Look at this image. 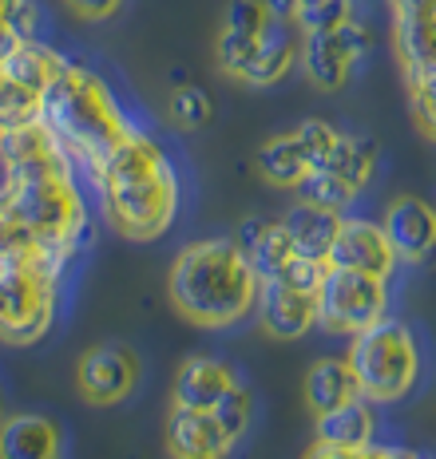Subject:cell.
<instances>
[{
	"mask_svg": "<svg viewBox=\"0 0 436 459\" xmlns=\"http://www.w3.org/2000/svg\"><path fill=\"white\" fill-rule=\"evenodd\" d=\"M258 325L274 341H298L310 329H318V293L293 290L282 281H262L258 293Z\"/></svg>",
	"mask_w": 436,
	"mask_h": 459,
	"instance_id": "e0dca14e",
	"label": "cell"
},
{
	"mask_svg": "<svg viewBox=\"0 0 436 459\" xmlns=\"http://www.w3.org/2000/svg\"><path fill=\"white\" fill-rule=\"evenodd\" d=\"M262 273L234 238H203L175 254L167 298L183 321L198 329H234L258 309Z\"/></svg>",
	"mask_w": 436,
	"mask_h": 459,
	"instance_id": "6da1fadb",
	"label": "cell"
},
{
	"mask_svg": "<svg viewBox=\"0 0 436 459\" xmlns=\"http://www.w3.org/2000/svg\"><path fill=\"white\" fill-rule=\"evenodd\" d=\"M353 16H357L353 0H306L298 24L301 32H334L345 21H353Z\"/></svg>",
	"mask_w": 436,
	"mask_h": 459,
	"instance_id": "4dcf8cb0",
	"label": "cell"
},
{
	"mask_svg": "<svg viewBox=\"0 0 436 459\" xmlns=\"http://www.w3.org/2000/svg\"><path fill=\"white\" fill-rule=\"evenodd\" d=\"M170 119H175L183 131H203L206 123L214 119L211 95L203 88H195V83H179V88L170 91Z\"/></svg>",
	"mask_w": 436,
	"mask_h": 459,
	"instance_id": "f1b7e54d",
	"label": "cell"
},
{
	"mask_svg": "<svg viewBox=\"0 0 436 459\" xmlns=\"http://www.w3.org/2000/svg\"><path fill=\"white\" fill-rule=\"evenodd\" d=\"M239 242H242V250L250 254V262L258 265L262 281H282V285H293V290L318 293L329 262H318V257L301 254L282 222L250 218V222L239 230Z\"/></svg>",
	"mask_w": 436,
	"mask_h": 459,
	"instance_id": "9c48e42d",
	"label": "cell"
},
{
	"mask_svg": "<svg viewBox=\"0 0 436 459\" xmlns=\"http://www.w3.org/2000/svg\"><path fill=\"white\" fill-rule=\"evenodd\" d=\"M214 416L222 420V428L231 432L234 444H239V439L246 436V428H250V416H254V396H250V388H246L242 380H239V385H234V388L214 404Z\"/></svg>",
	"mask_w": 436,
	"mask_h": 459,
	"instance_id": "1f68e13d",
	"label": "cell"
},
{
	"mask_svg": "<svg viewBox=\"0 0 436 459\" xmlns=\"http://www.w3.org/2000/svg\"><path fill=\"white\" fill-rule=\"evenodd\" d=\"M36 115H40V95H36L32 88H24L21 80H13L8 68L0 64V127L36 119Z\"/></svg>",
	"mask_w": 436,
	"mask_h": 459,
	"instance_id": "f546056e",
	"label": "cell"
},
{
	"mask_svg": "<svg viewBox=\"0 0 436 459\" xmlns=\"http://www.w3.org/2000/svg\"><path fill=\"white\" fill-rule=\"evenodd\" d=\"M341 218L345 214H337V210H326V206H318V203H293L286 210V218H282V226L290 230V238H293V246H298L301 254H310V257H318V262H326L329 250H334V238H337V230H341Z\"/></svg>",
	"mask_w": 436,
	"mask_h": 459,
	"instance_id": "603a6c76",
	"label": "cell"
},
{
	"mask_svg": "<svg viewBox=\"0 0 436 459\" xmlns=\"http://www.w3.org/2000/svg\"><path fill=\"white\" fill-rule=\"evenodd\" d=\"M393 52L401 72L436 64V16H393Z\"/></svg>",
	"mask_w": 436,
	"mask_h": 459,
	"instance_id": "484cf974",
	"label": "cell"
},
{
	"mask_svg": "<svg viewBox=\"0 0 436 459\" xmlns=\"http://www.w3.org/2000/svg\"><path fill=\"white\" fill-rule=\"evenodd\" d=\"M0 167L4 175H52V170H72V155L64 143L52 135V127L36 115L24 123L0 127Z\"/></svg>",
	"mask_w": 436,
	"mask_h": 459,
	"instance_id": "7c38bea8",
	"label": "cell"
},
{
	"mask_svg": "<svg viewBox=\"0 0 436 459\" xmlns=\"http://www.w3.org/2000/svg\"><path fill=\"white\" fill-rule=\"evenodd\" d=\"M0 226L13 230V234H24L64 270L88 238V206H83V195L75 186V175L72 170L21 178L4 175Z\"/></svg>",
	"mask_w": 436,
	"mask_h": 459,
	"instance_id": "277c9868",
	"label": "cell"
},
{
	"mask_svg": "<svg viewBox=\"0 0 436 459\" xmlns=\"http://www.w3.org/2000/svg\"><path fill=\"white\" fill-rule=\"evenodd\" d=\"M60 273L32 262L0 265V341L36 344L56 321Z\"/></svg>",
	"mask_w": 436,
	"mask_h": 459,
	"instance_id": "8992f818",
	"label": "cell"
},
{
	"mask_svg": "<svg viewBox=\"0 0 436 459\" xmlns=\"http://www.w3.org/2000/svg\"><path fill=\"white\" fill-rule=\"evenodd\" d=\"M266 4H270L274 16H282V21H298V16H301V4H306V0H266Z\"/></svg>",
	"mask_w": 436,
	"mask_h": 459,
	"instance_id": "d590c367",
	"label": "cell"
},
{
	"mask_svg": "<svg viewBox=\"0 0 436 459\" xmlns=\"http://www.w3.org/2000/svg\"><path fill=\"white\" fill-rule=\"evenodd\" d=\"M40 119L64 143L72 162L88 167L92 178L100 175L103 162L116 155L123 143L135 135V127L127 123L111 88L83 64H68L52 80V88L40 95Z\"/></svg>",
	"mask_w": 436,
	"mask_h": 459,
	"instance_id": "3957f363",
	"label": "cell"
},
{
	"mask_svg": "<svg viewBox=\"0 0 436 459\" xmlns=\"http://www.w3.org/2000/svg\"><path fill=\"white\" fill-rule=\"evenodd\" d=\"M278 16L270 13L266 0H231L222 16V28H218V44H214V64L222 75L231 80H242V72L250 68L254 52H258L262 36L270 32V24Z\"/></svg>",
	"mask_w": 436,
	"mask_h": 459,
	"instance_id": "4fadbf2b",
	"label": "cell"
},
{
	"mask_svg": "<svg viewBox=\"0 0 436 459\" xmlns=\"http://www.w3.org/2000/svg\"><path fill=\"white\" fill-rule=\"evenodd\" d=\"M329 265H341V270H362L373 277H393L401 257H397L393 242H388L385 226L365 222V218H341V230L334 238V250L326 257Z\"/></svg>",
	"mask_w": 436,
	"mask_h": 459,
	"instance_id": "5bb4252c",
	"label": "cell"
},
{
	"mask_svg": "<svg viewBox=\"0 0 436 459\" xmlns=\"http://www.w3.org/2000/svg\"><path fill=\"white\" fill-rule=\"evenodd\" d=\"M357 64H362V56L345 40L341 28H334V32H306V40H301V72L318 91H341Z\"/></svg>",
	"mask_w": 436,
	"mask_h": 459,
	"instance_id": "ac0fdd59",
	"label": "cell"
},
{
	"mask_svg": "<svg viewBox=\"0 0 436 459\" xmlns=\"http://www.w3.org/2000/svg\"><path fill=\"white\" fill-rule=\"evenodd\" d=\"M301 40H306L301 24L278 16V21L270 24V32L262 36L250 68L242 72V83L246 88H274V83H282L293 68H301Z\"/></svg>",
	"mask_w": 436,
	"mask_h": 459,
	"instance_id": "d6986e66",
	"label": "cell"
},
{
	"mask_svg": "<svg viewBox=\"0 0 436 459\" xmlns=\"http://www.w3.org/2000/svg\"><path fill=\"white\" fill-rule=\"evenodd\" d=\"M388 313V281L362 270L326 265V277L318 285V325L326 333L357 337L373 329Z\"/></svg>",
	"mask_w": 436,
	"mask_h": 459,
	"instance_id": "52a82bcc",
	"label": "cell"
},
{
	"mask_svg": "<svg viewBox=\"0 0 436 459\" xmlns=\"http://www.w3.org/2000/svg\"><path fill=\"white\" fill-rule=\"evenodd\" d=\"M103 218L127 242H159L179 214V175L167 151L151 135L135 131L103 162L96 178Z\"/></svg>",
	"mask_w": 436,
	"mask_h": 459,
	"instance_id": "7a4b0ae2",
	"label": "cell"
},
{
	"mask_svg": "<svg viewBox=\"0 0 436 459\" xmlns=\"http://www.w3.org/2000/svg\"><path fill=\"white\" fill-rule=\"evenodd\" d=\"M393 16H436V0H388Z\"/></svg>",
	"mask_w": 436,
	"mask_h": 459,
	"instance_id": "e575fe53",
	"label": "cell"
},
{
	"mask_svg": "<svg viewBox=\"0 0 436 459\" xmlns=\"http://www.w3.org/2000/svg\"><path fill=\"white\" fill-rule=\"evenodd\" d=\"M377 436V412H373V400H353V404H341L334 412L318 416L314 424V444H310V455L314 459H362V455H397L388 447H373Z\"/></svg>",
	"mask_w": 436,
	"mask_h": 459,
	"instance_id": "8fae6325",
	"label": "cell"
},
{
	"mask_svg": "<svg viewBox=\"0 0 436 459\" xmlns=\"http://www.w3.org/2000/svg\"><path fill=\"white\" fill-rule=\"evenodd\" d=\"M139 377H144V365H139V352L123 341H103L92 344L80 357V368H75V385H80V396L96 408H111L123 404L131 392L139 388Z\"/></svg>",
	"mask_w": 436,
	"mask_h": 459,
	"instance_id": "30bf717a",
	"label": "cell"
},
{
	"mask_svg": "<svg viewBox=\"0 0 436 459\" xmlns=\"http://www.w3.org/2000/svg\"><path fill=\"white\" fill-rule=\"evenodd\" d=\"M362 380H357L349 357H321L314 368L306 372V408L314 416H326L341 404L362 400Z\"/></svg>",
	"mask_w": 436,
	"mask_h": 459,
	"instance_id": "44dd1931",
	"label": "cell"
},
{
	"mask_svg": "<svg viewBox=\"0 0 436 459\" xmlns=\"http://www.w3.org/2000/svg\"><path fill=\"white\" fill-rule=\"evenodd\" d=\"M163 439L170 455L183 459H218L234 452V439L222 428V420L214 416V408H183L170 404L167 424H163Z\"/></svg>",
	"mask_w": 436,
	"mask_h": 459,
	"instance_id": "9a60e30c",
	"label": "cell"
},
{
	"mask_svg": "<svg viewBox=\"0 0 436 459\" xmlns=\"http://www.w3.org/2000/svg\"><path fill=\"white\" fill-rule=\"evenodd\" d=\"M337 131L321 119H306L293 131L266 139L254 155V170L262 175V183L278 186V190H298L314 170L326 167L329 147H334Z\"/></svg>",
	"mask_w": 436,
	"mask_h": 459,
	"instance_id": "ba28073f",
	"label": "cell"
},
{
	"mask_svg": "<svg viewBox=\"0 0 436 459\" xmlns=\"http://www.w3.org/2000/svg\"><path fill=\"white\" fill-rule=\"evenodd\" d=\"M234 385H239V377H234L231 365H222V360H214V357H191L175 377V396H170V404L214 408Z\"/></svg>",
	"mask_w": 436,
	"mask_h": 459,
	"instance_id": "7402d4cb",
	"label": "cell"
},
{
	"mask_svg": "<svg viewBox=\"0 0 436 459\" xmlns=\"http://www.w3.org/2000/svg\"><path fill=\"white\" fill-rule=\"evenodd\" d=\"M377 162H381V147H377V139H365V135H345V131H337L334 147H329V159L321 170H334L337 178H345L349 186L365 190L373 183L377 175Z\"/></svg>",
	"mask_w": 436,
	"mask_h": 459,
	"instance_id": "cb8c5ba5",
	"label": "cell"
},
{
	"mask_svg": "<svg viewBox=\"0 0 436 459\" xmlns=\"http://www.w3.org/2000/svg\"><path fill=\"white\" fill-rule=\"evenodd\" d=\"M36 24H40V13L32 0H0V28L28 40V36H36Z\"/></svg>",
	"mask_w": 436,
	"mask_h": 459,
	"instance_id": "d6a6232c",
	"label": "cell"
},
{
	"mask_svg": "<svg viewBox=\"0 0 436 459\" xmlns=\"http://www.w3.org/2000/svg\"><path fill=\"white\" fill-rule=\"evenodd\" d=\"M349 365L362 380L365 400L373 404H397L421 385L424 352L416 333L405 321H377L373 329L357 333L349 344Z\"/></svg>",
	"mask_w": 436,
	"mask_h": 459,
	"instance_id": "5b68a950",
	"label": "cell"
},
{
	"mask_svg": "<svg viewBox=\"0 0 436 459\" xmlns=\"http://www.w3.org/2000/svg\"><path fill=\"white\" fill-rule=\"evenodd\" d=\"M401 75H405V91H409L413 123L421 127L424 139L436 143V64H424V68H413Z\"/></svg>",
	"mask_w": 436,
	"mask_h": 459,
	"instance_id": "4316f807",
	"label": "cell"
},
{
	"mask_svg": "<svg viewBox=\"0 0 436 459\" xmlns=\"http://www.w3.org/2000/svg\"><path fill=\"white\" fill-rule=\"evenodd\" d=\"M0 265H4V246H0Z\"/></svg>",
	"mask_w": 436,
	"mask_h": 459,
	"instance_id": "8d00e7d4",
	"label": "cell"
},
{
	"mask_svg": "<svg viewBox=\"0 0 436 459\" xmlns=\"http://www.w3.org/2000/svg\"><path fill=\"white\" fill-rule=\"evenodd\" d=\"M60 452L64 436L56 420L36 412L0 420V459H56Z\"/></svg>",
	"mask_w": 436,
	"mask_h": 459,
	"instance_id": "ffe728a7",
	"label": "cell"
},
{
	"mask_svg": "<svg viewBox=\"0 0 436 459\" xmlns=\"http://www.w3.org/2000/svg\"><path fill=\"white\" fill-rule=\"evenodd\" d=\"M64 4L72 8L80 21L88 24H100V21H111V16H119L123 0H64Z\"/></svg>",
	"mask_w": 436,
	"mask_h": 459,
	"instance_id": "836d02e7",
	"label": "cell"
},
{
	"mask_svg": "<svg viewBox=\"0 0 436 459\" xmlns=\"http://www.w3.org/2000/svg\"><path fill=\"white\" fill-rule=\"evenodd\" d=\"M381 226L401 262L421 265L436 254V203H429V198H421V195L393 198Z\"/></svg>",
	"mask_w": 436,
	"mask_h": 459,
	"instance_id": "2e32d148",
	"label": "cell"
},
{
	"mask_svg": "<svg viewBox=\"0 0 436 459\" xmlns=\"http://www.w3.org/2000/svg\"><path fill=\"white\" fill-rule=\"evenodd\" d=\"M4 68L13 80H21L24 88H32L36 95H44L52 88V80L68 68V60H64L60 52H52L48 44H40L36 36H28V40L16 44V52L4 60Z\"/></svg>",
	"mask_w": 436,
	"mask_h": 459,
	"instance_id": "d4e9b609",
	"label": "cell"
},
{
	"mask_svg": "<svg viewBox=\"0 0 436 459\" xmlns=\"http://www.w3.org/2000/svg\"><path fill=\"white\" fill-rule=\"evenodd\" d=\"M357 195H362V190L349 186L345 178H337L334 170H314V175H310L306 183L298 186V198H306V203H318V206H326V210H337V214H345V210L357 203Z\"/></svg>",
	"mask_w": 436,
	"mask_h": 459,
	"instance_id": "83f0119b",
	"label": "cell"
}]
</instances>
